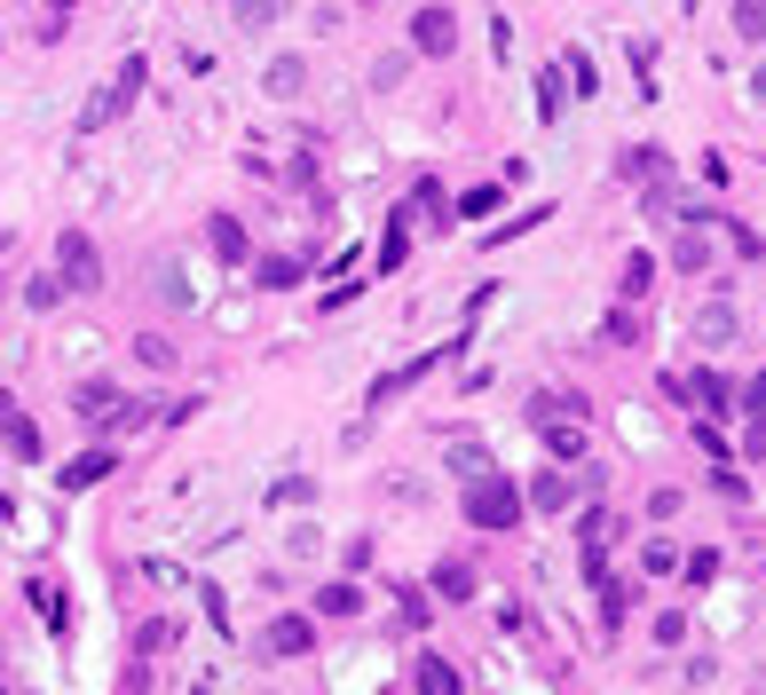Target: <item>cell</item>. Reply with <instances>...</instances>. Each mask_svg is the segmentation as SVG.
I'll return each mask as SVG.
<instances>
[{
	"label": "cell",
	"mask_w": 766,
	"mask_h": 695,
	"mask_svg": "<svg viewBox=\"0 0 766 695\" xmlns=\"http://www.w3.org/2000/svg\"><path fill=\"white\" fill-rule=\"evenodd\" d=\"M467 521H474V530H514V521H522V490L505 482L498 467L474 474V482H467Z\"/></svg>",
	"instance_id": "6da1fadb"
},
{
	"label": "cell",
	"mask_w": 766,
	"mask_h": 695,
	"mask_svg": "<svg viewBox=\"0 0 766 695\" xmlns=\"http://www.w3.org/2000/svg\"><path fill=\"white\" fill-rule=\"evenodd\" d=\"M56 277H63V293H104V253H96L88 229L56 237Z\"/></svg>",
	"instance_id": "7a4b0ae2"
},
{
	"label": "cell",
	"mask_w": 766,
	"mask_h": 695,
	"mask_svg": "<svg viewBox=\"0 0 766 695\" xmlns=\"http://www.w3.org/2000/svg\"><path fill=\"white\" fill-rule=\"evenodd\" d=\"M704 222H719V214H688V222H679V237H671V270H679V277H704V270H711Z\"/></svg>",
	"instance_id": "3957f363"
},
{
	"label": "cell",
	"mask_w": 766,
	"mask_h": 695,
	"mask_svg": "<svg viewBox=\"0 0 766 695\" xmlns=\"http://www.w3.org/2000/svg\"><path fill=\"white\" fill-rule=\"evenodd\" d=\"M459 48V17L451 9H419L411 17V56H451Z\"/></svg>",
	"instance_id": "277c9868"
},
{
	"label": "cell",
	"mask_w": 766,
	"mask_h": 695,
	"mask_svg": "<svg viewBox=\"0 0 766 695\" xmlns=\"http://www.w3.org/2000/svg\"><path fill=\"white\" fill-rule=\"evenodd\" d=\"M0 443H9V451H17V459H24V467H32V459H40V427H32V419H24V403H17V395H9V388H0Z\"/></svg>",
	"instance_id": "5b68a950"
},
{
	"label": "cell",
	"mask_w": 766,
	"mask_h": 695,
	"mask_svg": "<svg viewBox=\"0 0 766 695\" xmlns=\"http://www.w3.org/2000/svg\"><path fill=\"white\" fill-rule=\"evenodd\" d=\"M206 245H214V261H229V270H237V261H253V245H245V222H237V214H214V222H206Z\"/></svg>",
	"instance_id": "8992f818"
},
{
	"label": "cell",
	"mask_w": 766,
	"mask_h": 695,
	"mask_svg": "<svg viewBox=\"0 0 766 695\" xmlns=\"http://www.w3.org/2000/svg\"><path fill=\"white\" fill-rule=\"evenodd\" d=\"M262 648H269V656H308V648H316V625H308V617H277V625L262 633Z\"/></svg>",
	"instance_id": "52a82bcc"
},
{
	"label": "cell",
	"mask_w": 766,
	"mask_h": 695,
	"mask_svg": "<svg viewBox=\"0 0 766 695\" xmlns=\"http://www.w3.org/2000/svg\"><path fill=\"white\" fill-rule=\"evenodd\" d=\"M111 467H119V451H79V459H63V474H56V482H63V490H96Z\"/></svg>",
	"instance_id": "ba28073f"
},
{
	"label": "cell",
	"mask_w": 766,
	"mask_h": 695,
	"mask_svg": "<svg viewBox=\"0 0 766 695\" xmlns=\"http://www.w3.org/2000/svg\"><path fill=\"white\" fill-rule=\"evenodd\" d=\"M308 270H301V261L293 253H269V261H253V285H262V293H293Z\"/></svg>",
	"instance_id": "9c48e42d"
},
{
	"label": "cell",
	"mask_w": 766,
	"mask_h": 695,
	"mask_svg": "<svg viewBox=\"0 0 766 695\" xmlns=\"http://www.w3.org/2000/svg\"><path fill=\"white\" fill-rule=\"evenodd\" d=\"M679 388H688V403H704L711 419H727V411H735V388H727L719 372H696V380H679Z\"/></svg>",
	"instance_id": "30bf717a"
},
{
	"label": "cell",
	"mask_w": 766,
	"mask_h": 695,
	"mask_svg": "<svg viewBox=\"0 0 766 695\" xmlns=\"http://www.w3.org/2000/svg\"><path fill=\"white\" fill-rule=\"evenodd\" d=\"M411 222H419L411 206L387 222V237H380V277H395V270H403V253H411Z\"/></svg>",
	"instance_id": "8fae6325"
},
{
	"label": "cell",
	"mask_w": 766,
	"mask_h": 695,
	"mask_svg": "<svg viewBox=\"0 0 766 695\" xmlns=\"http://www.w3.org/2000/svg\"><path fill=\"white\" fill-rule=\"evenodd\" d=\"M569 498H577V482H569V474H538L522 506H538V513H569Z\"/></svg>",
	"instance_id": "7c38bea8"
},
{
	"label": "cell",
	"mask_w": 766,
	"mask_h": 695,
	"mask_svg": "<svg viewBox=\"0 0 766 695\" xmlns=\"http://www.w3.org/2000/svg\"><path fill=\"white\" fill-rule=\"evenodd\" d=\"M617 174H625V183H656V174H664V150H656V143H632V150H617Z\"/></svg>",
	"instance_id": "4fadbf2b"
},
{
	"label": "cell",
	"mask_w": 766,
	"mask_h": 695,
	"mask_svg": "<svg viewBox=\"0 0 766 695\" xmlns=\"http://www.w3.org/2000/svg\"><path fill=\"white\" fill-rule=\"evenodd\" d=\"M617 293H625V301H648V293H656V261H648V253H625Z\"/></svg>",
	"instance_id": "5bb4252c"
},
{
	"label": "cell",
	"mask_w": 766,
	"mask_h": 695,
	"mask_svg": "<svg viewBox=\"0 0 766 695\" xmlns=\"http://www.w3.org/2000/svg\"><path fill=\"white\" fill-rule=\"evenodd\" d=\"M538 434H546V451L553 459H585V434H577V419L561 427V419H538Z\"/></svg>",
	"instance_id": "9a60e30c"
},
{
	"label": "cell",
	"mask_w": 766,
	"mask_h": 695,
	"mask_svg": "<svg viewBox=\"0 0 766 695\" xmlns=\"http://www.w3.org/2000/svg\"><path fill=\"white\" fill-rule=\"evenodd\" d=\"M32 608H40V625H48V633H71V600H63L56 585H32Z\"/></svg>",
	"instance_id": "2e32d148"
},
{
	"label": "cell",
	"mask_w": 766,
	"mask_h": 695,
	"mask_svg": "<svg viewBox=\"0 0 766 695\" xmlns=\"http://www.w3.org/2000/svg\"><path fill=\"white\" fill-rule=\"evenodd\" d=\"M435 600H474V569L467 561H443L435 569Z\"/></svg>",
	"instance_id": "e0dca14e"
},
{
	"label": "cell",
	"mask_w": 766,
	"mask_h": 695,
	"mask_svg": "<svg viewBox=\"0 0 766 695\" xmlns=\"http://www.w3.org/2000/svg\"><path fill=\"white\" fill-rule=\"evenodd\" d=\"M316 608H324V617H356V608H364V593H356L348 577H340V585H324V593H316Z\"/></svg>",
	"instance_id": "ac0fdd59"
},
{
	"label": "cell",
	"mask_w": 766,
	"mask_h": 695,
	"mask_svg": "<svg viewBox=\"0 0 766 695\" xmlns=\"http://www.w3.org/2000/svg\"><path fill=\"white\" fill-rule=\"evenodd\" d=\"M158 301H166V309H190V301H198V285H183L175 261H158Z\"/></svg>",
	"instance_id": "d6986e66"
},
{
	"label": "cell",
	"mask_w": 766,
	"mask_h": 695,
	"mask_svg": "<svg viewBox=\"0 0 766 695\" xmlns=\"http://www.w3.org/2000/svg\"><path fill=\"white\" fill-rule=\"evenodd\" d=\"M696 340H711V348H719V340H735V309H727V301H711V309L696 316Z\"/></svg>",
	"instance_id": "ffe728a7"
},
{
	"label": "cell",
	"mask_w": 766,
	"mask_h": 695,
	"mask_svg": "<svg viewBox=\"0 0 766 695\" xmlns=\"http://www.w3.org/2000/svg\"><path fill=\"white\" fill-rule=\"evenodd\" d=\"M301 79H308V71H301V56H277V63H269V96H285V104H293V96H301Z\"/></svg>",
	"instance_id": "44dd1931"
},
{
	"label": "cell",
	"mask_w": 766,
	"mask_h": 695,
	"mask_svg": "<svg viewBox=\"0 0 766 695\" xmlns=\"http://www.w3.org/2000/svg\"><path fill=\"white\" fill-rule=\"evenodd\" d=\"M229 17L253 32V25H277V17H285V0H229Z\"/></svg>",
	"instance_id": "7402d4cb"
},
{
	"label": "cell",
	"mask_w": 766,
	"mask_h": 695,
	"mask_svg": "<svg viewBox=\"0 0 766 695\" xmlns=\"http://www.w3.org/2000/svg\"><path fill=\"white\" fill-rule=\"evenodd\" d=\"M561 104H569V96H561V63H546V71H538V119H561Z\"/></svg>",
	"instance_id": "603a6c76"
},
{
	"label": "cell",
	"mask_w": 766,
	"mask_h": 695,
	"mask_svg": "<svg viewBox=\"0 0 766 695\" xmlns=\"http://www.w3.org/2000/svg\"><path fill=\"white\" fill-rule=\"evenodd\" d=\"M166 648H175V625H166V617L135 625V656H166Z\"/></svg>",
	"instance_id": "cb8c5ba5"
},
{
	"label": "cell",
	"mask_w": 766,
	"mask_h": 695,
	"mask_svg": "<svg viewBox=\"0 0 766 695\" xmlns=\"http://www.w3.org/2000/svg\"><path fill=\"white\" fill-rule=\"evenodd\" d=\"M411 687H428V695H451V687H459V672H451L443 656H428V664L411 672Z\"/></svg>",
	"instance_id": "d4e9b609"
},
{
	"label": "cell",
	"mask_w": 766,
	"mask_h": 695,
	"mask_svg": "<svg viewBox=\"0 0 766 695\" xmlns=\"http://www.w3.org/2000/svg\"><path fill=\"white\" fill-rule=\"evenodd\" d=\"M135 356H143L150 372H175V340H166V332H143V340H135Z\"/></svg>",
	"instance_id": "484cf974"
},
{
	"label": "cell",
	"mask_w": 766,
	"mask_h": 695,
	"mask_svg": "<svg viewBox=\"0 0 766 695\" xmlns=\"http://www.w3.org/2000/svg\"><path fill=\"white\" fill-rule=\"evenodd\" d=\"M625 608H632V585H609V577H601V625H609V633L625 625Z\"/></svg>",
	"instance_id": "4316f807"
},
{
	"label": "cell",
	"mask_w": 766,
	"mask_h": 695,
	"mask_svg": "<svg viewBox=\"0 0 766 695\" xmlns=\"http://www.w3.org/2000/svg\"><path fill=\"white\" fill-rule=\"evenodd\" d=\"M111 403H119L111 388H79V419H88V427H104V419H111Z\"/></svg>",
	"instance_id": "83f0119b"
},
{
	"label": "cell",
	"mask_w": 766,
	"mask_h": 695,
	"mask_svg": "<svg viewBox=\"0 0 766 695\" xmlns=\"http://www.w3.org/2000/svg\"><path fill=\"white\" fill-rule=\"evenodd\" d=\"M735 32L743 40H766V0H735Z\"/></svg>",
	"instance_id": "f1b7e54d"
},
{
	"label": "cell",
	"mask_w": 766,
	"mask_h": 695,
	"mask_svg": "<svg viewBox=\"0 0 766 695\" xmlns=\"http://www.w3.org/2000/svg\"><path fill=\"white\" fill-rule=\"evenodd\" d=\"M451 467L474 482V474H490V451H482V443H451Z\"/></svg>",
	"instance_id": "f546056e"
},
{
	"label": "cell",
	"mask_w": 766,
	"mask_h": 695,
	"mask_svg": "<svg viewBox=\"0 0 766 695\" xmlns=\"http://www.w3.org/2000/svg\"><path fill=\"white\" fill-rule=\"evenodd\" d=\"M656 640H664V648L688 640V608H664V617H656Z\"/></svg>",
	"instance_id": "4dcf8cb0"
},
{
	"label": "cell",
	"mask_w": 766,
	"mask_h": 695,
	"mask_svg": "<svg viewBox=\"0 0 766 695\" xmlns=\"http://www.w3.org/2000/svg\"><path fill=\"white\" fill-rule=\"evenodd\" d=\"M719 222H727V214H719ZM727 245H735L743 261H758V253H766V237H758V229H743V222H727Z\"/></svg>",
	"instance_id": "1f68e13d"
},
{
	"label": "cell",
	"mask_w": 766,
	"mask_h": 695,
	"mask_svg": "<svg viewBox=\"0 0 766 695\" xmlns=\"http://www.w3.org/2000/svg\"><path fill=\"white\" fill-rule=\"evenodd\" d=\"M24 301H32V309H56V301H63V277H56V270H48V277H32V285H24Z\"/></svg>",
	"instance_id": "d6a6232c"
},
{
	"label": "cell",
	"mask_w": 766,
	"mask_h": 695,
	"mask_svg": "<svg viewBox=\"0 0 766 695\" xmlns=\"http://www.w3.org/2000/svg\"><path fill=\"white\" fill-rule=\"evenodd\" d=\"M640 569H648V577H664V569H679V546H671V538H656V546L640 554Z\"/></svg>",
	"instance_id": "836d02e7"
},
{
	"label": "cell",
	"mask_w": 766,
	"mask_h": 695,
	"mask_svg": "<svg viewBox=\"0 0 766 695\" xmlns=\"http://www.w3.org/2000/svg\"><path fill=\"white\" fill-rule=\"evenodd\" d=\"M119 104H127L119 87H111V96H96V104H88V119H79V127H111V119H119Z\"/></svg>",
	"instance_id": "e575fe53"
},
{
	"label": "cell",
	"mask_w": 766,
	"mask_h": 695,
	"mask_svg": "<svg viewBox=\"0 0 766 695\" xmlns=\"http://www.w3.org/2000/svg\"><path fill=\"white\" fill-rule=\"evenodd\" d=\"M569 87H577V96H592V87H601V71H592V56H569Z\"/></svg>",
	"instance_id": "d590c367"
},
{
	"label": "cell",
	"mask_w": 766,
	"mask_h": 695,
	"mask_svg": "<svg viewBox=\"0 0 766 695\" xmlns=\"http://www.w3.org/2000/svg\"><path fill=\"white\" fill-rule=\"evenodd\" d=\"M411 214H451V198H443V183H419V198H411Z\"/></svg>",
	"instance_id": "8d00e7d4"
},
{
	"label": "cell",
	"mask_w": 766,
	"mask_h": 695,
	"mask_svg": "<svg viewBox=\"0 0 766 695\" xmlns=\"http://www.w3.org/2000/svg\"><path fill=\"white\" fill-rule=\"evenodd\" d=\"M743 459H766V411H750V427H743Z\"/></svg>",
	"instance_id": "74e56055"
},
{
	"label": "cell",
	"mask_w": 766,
	"mask_h": 695,
	"mask_svg": "<svg viewBox=\"0 0 766 695\" xmlns=\"http://www.w3.org/2000/svg\"><path fill=\"white\" fill-rule=\"evenodd\" d=\"M711 577H719V554H711V546H704V554H688V585H711Z\"/></svg>",
	"instance_id": "f35d334b"
},
{
	"label": "cell",
	"mask_w": 766,
	"mask_h": 695,
	"mask_svg": "<svg viewBox=\"0 0 766 695\" xmlns=\"http://www.w3.org/2000/svg\"><path fill=\"white\" fill-rule=\"evenodd\" d=\"M490 206H498V183H482V190H467V198H459V214H490Z\"/></svg>",
	"instance_id": "ab89813d"
},
{
	"label": "cell",
	"mask_w": 766,
	"mask_h": 695,
	"mask_svg": "<svg viewBox=\"0 0 766 695\" xmlns=\"http://www.w3.org/2000/svg\"><path fill=\"white\" fill-rule=\"evenodd\" d=\"M743 411H766V372H758V380L743 388Z\"/></svg>",
	"instance_id": "60d3db41"
},
{
	"label": "cell",
	"mask_w": 766,
	"mask_h": 695,
	"mask_svg": "<svg viewBox=\"0 0 766 695\" xmlns=\"http://www.w3.org/2000/svg\"><path fill=\"white\" fill-rule=\"evenodd\" d=\"M750 96H758V104H766V63H758V79H750Z\"/></svg>",
	"instance_id": "b9f144b4"
},
{
	"label": "cell",
	"mask_w": 766,
	"mask_h": 695,
	"mask_svg": "<svg viewBox=\"0 0 766 695\" xmlns=\"http://www.w3.org/2000/svg\"><path fill=\"white\" fill-rule=\"evenodd\" d=\"M0 253H9V229H0Z\"/></svg>",
	"instance_id": "7bdbcfd3"
}]
</instances>
